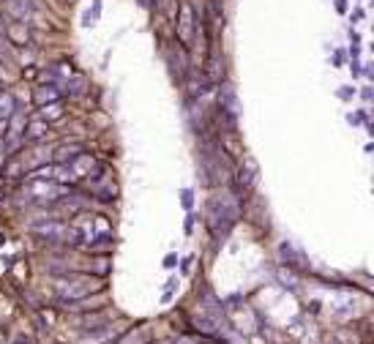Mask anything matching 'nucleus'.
I'll return each instance as SVG.
<instances>
[{
	"label": "nucleus",
	"mask_w": 374,
	"mask_h": 344,
	"mask_svg": "<svg viewBox=\"0 0 374 344\" xmlns=\"http://www.w3.org/2000/svg\"><path fill=\"white\" fill-rule=\"evenodd\" d=\"M240 219V205L238 197H232L229 191H216L213 197H208L205 202V222L213 238H224L235 222Z\"/></svg>",
	"instance_id": "nucleus-1"
},
{
	"label": "nucleus",
	"mask_w": 374,
	"mask_h": 344,
	"mask_svg": "<svg viewBox=\"0 0 374 344\" xmlns=\"http://www.w3.org/2000/svg\"><path fill=\"white\" fill-rule=\"evenodd\" d=\"M74 233H77V246H85V249H110L115 235H112V224L104 219V216H96V213H79L74 216L71 222Z\"/></svg>",
	"instance_id": "nucleus-2"
},
{
	"label": "nucleus",
	"mask_w": 374,
	"mask_h": 344,
	"mask_svg": "<svg viewBox=\"0 0 374 344\" xmlns=\"http://www.w3.org/2000/svg\"><path fill=\"white\" fill-rule=\"evenodd\" d=\"M104 285L99 276H90V274H63L55 279V298L58 304H74V301H85L96 293H101Z\"/></svg>",
	"instance_id": "nucleus-3"
},
{
	"label": "nucleus",
	"mask_w": 374,
	"mask_h": 344,
	"mask_svg": "<svg viewBox=\"0 0 374 344\" xmlns=\"http://www.w3.org/2000/svg\"><path fill=\"white\" fill-rule=\"evenodd\" d=\"M22 194H25L27 200H33V202L47 205V202L63 200V197L68 194V186H66V183H58V181H52V178H30V181L22 186Z\"/></svg>",
	"instance_id": "nucleus-4"
},
{
	"label": "nucleus",
	"mask_w": 374,
	"mask_h": 344,
	"mask_svg": "<svg viewBox=\"0 0 374 344\" xmlns=\"http://www.w3.org/2000/svg\"><path fill=\"white\" fill-rule=\"evenodd\" d=\"M33 233L47 241V243H60V246H77V233L68 222L60 219H47L41 224H33Z\"/></svg>",
	"instance_id": "nucleus-5"
},
{
	"label": "nucleus",
	"mask_w": 374,
	"mask_h": 344,
	"mask_svg": "<svg viewBox=\"0 0 374 344\" xmlns=\"http://www.w3.org/2000/svg\"><path fill=\"white\" fill-rule=\"evenodd\" d=\"M219 115L229 123V129H235V120L240 115V101H238V90L232 85L219 88Z\"/></svg>",
	"instance_id": "nucleus-6"
},
{
	"label": "nucleus",
	"mask_w": 374,
	"mask_h": 344,
	"mask_svg": "<svg viewBox=\"0 0 374 344\" xmlns=\"http://www.w3.org/2000/svg\"><path fill=\"white\" fill-rule=\"evenodd\" d=\"M175 30H178V41L184 47H191L194 36H197V16H194V8L184 3L181 11H178V22H175Z\"/></svg>",
	"instance_id": "nucleus-7"
},
{
	"label": "nucleus",
	"mask_w": 374,
	"mask_h": 344,
	"mask_svg": "<svg viewBox=\"0 0 374 344\" xmlns=\"http://www.w3.org/2000/svg\"><path fill=\"white\" fill-rule=\"evenodd\" d=\"M331 312L342 320L347 317H356L358 315V295L356 293H339L334 301H331Z\"/></svg>",
	"instance_id": "nucleus-8"
},
{
	"label": "nucleus",
	"mask_w": 374,
	"mask_h": 344,
	"mask_svg": "<svg viewBox=\"0 0 374 344\" xmlns=\"http://www.w3.org/2000/svg\"><path fill=\"white\" fill-rule=\"evenodd\" d=\"M33 98H36L38 107H44V104H52V101H63V93H60V88L55 82H41L38 88H33Z\"/></svg>",
	"instance_id": "nucleus-9"
},
{
	"label": "nucleus",
	"mask_w": 374,
	"mask_h": 344,
	"mask_svg": "<svg viewBox=\"0 0 374 344\" xmlns=\"http://www.w3.org/2000/svg\"><path fill=\"white\" fill-rule=\"evenodd\" d=\"M85 148L82 145H77V142H71V145H60L58 150H52V159L58 161V164H66V161H71L77 153H82Z\"/></svg>",
	"instance_id": "nucleus-10"
},
{
	"label": "nucleus",
	"mask_w": 374,
	"mask_h": 344,
	"mask_svg": "<svg viewBox=\"0 0 374 344\" xmlns=\"http://www.w3.org/2000/svg\"><path fill=\"white\" fill-rule=\"evenodd\" d=\"M47 131H49V123L38 118V120H30V123H27L25 137H27L30 142H38V140H44V137H47Z\"/></svg>",
	"instance_id": "nucleus-11"
},
{
	"label": "nucleus",
	"mask_w": 374,
	"mask_h": 344,
	"mask_svg": "<svg viewBox=\"0 0 374 344\" xmlns=\"http://www.w3.org/2000/svg\"><path fill=\"white\" fill-rule=\"evenodd\" d=\"M148 342H151V328L142 326V328H137V331H129L118 344H148Z\"/></svg>",
	"instance_id": "nucleus-12"
},
{
	"label": "nucleus",
	"mask_w": 374,
	"mask_h": 344,
	"mask_svg": "<svg viewBox=\"0 0 374 344\" xmlns=\"http://www.w3.org/2000/svg\"><path fill=\"white\" fill-rule=\"evenodd\" d=\"M38 115H41V120H58V118H63V101H52V104H44V107H38Z\"/></svg>",
	"instance_id": "nucleus-13"
},
{
	"label": "nucleus",
	"mask_w": 374,
	"mask_h": 344,
	"mask_svg": "<svg viewBox=\"0 0 374 344\" xmlns=\"http://www.w3.org/2000/svg\"><path fill=\"white\" fill-rule=\"evenodd\" d=\"M16 112V101L8 90H0V120H8Z\"/></svg>",
	"instance_id": "nucleus-14"
},
{
	"label": "nucleus",
	"mask_w": 374,
	"mask_h": 344,
	"mask_svg": "<svg viewBox=\"0 0 374 344\" xmlns=\"http://www.w3.org/2000/svg\"><path fill=\"white\" fill-rule=\"evenodd\" d=\"M8 38L14 44H27V30H25V22H14L8 25Z\"/></svg>",
	"instance_id": "nucleus-15"
},
{
	"label": "nucleus",
	"mask_w": 374,
	"mask_h": 344,
	"mask_svg": "<svg viewBox=\"0 0 374 344\" xmlns=\"http://www.w3.org/2000/svg\"><path fill=\"white\" fill-rule=\"evenodd\" d=\"M279 254L284 257V263H287V265H301V254H298V252H295L290 243H282V246H279Z\"/></svg>",
	"instance_id": "nucleus-16"
},
{
	"label": "nucleus",
	"mask_w": 374,
	"mask_h": 344,
	"mask_svg": "<svg viewBox=\"0 0 374 344\" xmlns=\"http://www.w3.org/2000/svg\"><path fill=\"white\" fill-rule=\"evenodd\" d=\"M93 191H96L99 200H107V202L115 200V183H112V181H107L104 186H96V183H93Z\"/></svg>",
	"instance_id": "nucleus-17"
},
{
	"label": "nucleus",
	"mask_w": 374,
	"mask_h": 344,
	"mask_svg": "<svg viewBox=\"0 0 374 344\" xmlns=\"http://www.w3.org/2000/svg\"><path fill=\"white\" fill-rule=\"evenodd\" d=\"M328 344H356V342H353L350 336H345V334H339V336H334V339H331V342H328Z\"/></svg>",
	"instance_id": "nucleus-18"
},
{
	"label": "nucleus",
	"mask_w": 374,
	"mask_h": 344,
	"mask_svg": "<svg viewBox=\"0 0 374 344\" xmlns=\"http://www.w3.org/2000/svg\"><path fill=\"white\" fill-rule=\"evenodd\" d=\"M162 344H188L186 339H170V342H162Z\"/></svg>",
	"instance_id": "nucleus-19"
},
{
	"label": "nucleus",
	"mask_w": 374,
	"mask_h": 344,
	"mask_svg": "<svg viewBox=\"0 0 374 344\" xmlns=\"http://www.w3.org/2000/svg\"><path fill=\"white\" fill-rule=\"evenodd\" d=\"M14 344H33V342H30V339H25V336H22V339H16V342H14Z\"/></svg>",
	"instance_id": "nucleus-20"
},
{
	"label": "nucleus",
	"mask_w": 374,
	"mask_h": 344,
	"mask_svg": "<svg viewBox=\"0 0 374 344\" xmlns=\"http://www.w3.org/2000/svg\"><path fill=\"white\" fill-rule=\"evenodd\" d=\"M0 90H3V82H0Z\"/></svg>",
	"instance_id": "nucleus-21"
}]
</instances>
